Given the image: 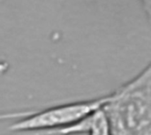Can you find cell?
I'll return each instance as SVG.
<instances>
[{
	"label": "cell",
	"instance_id": "1",
	"mask_svg": "<svg viewBox=\"0 0 151 135\" xmlns=\"http://www.w3.org/2000/svg\"><path fill=\"white\" fill-rule=\"evenodd\" d=\"M111 135L151 134V65L108 95L103 105Z\"/></svg>",
	"mask_w": 151,
	"mask_h": 135
},
{
	"label": "cell",
	"instance_id": "2",
	"mask_svg": "<svg viewBox=\"0 0 151 135\" xmlns=\"http://www.w3.org/2000/svg\"><path fill=\"white\" fill-rule=\"evenodd\" d=\"M107 98L108 95L90 100L63 103L39 111H32L12 123L9 129L16 132L44 130L48 132L66 127L101 108Z\"/></svg>",
	"mask_w": 151,
	"mask_h": 135
},
{
	"label": "cell",
	"instance_id": "3",
	"mask_svg": "<svg viewBox=\"0 0 151 135\" xmlns=\"http://www.w3.org/2000/svg\"><path fill=\"white\" fill-rule=\"evenodd\" d=\"M49 134H88L91 135H109L110 126L103 106L87 115L78 122L66 127L48 131Z\"/></svg>",
	"mask_w": 151,
	"mask_h": 135
},
{
	"label": "cell",
	"instance_id": "4",
	"mask_svg": "<svg viewBox=\"0 0 151 135\" xmlns=\"http://www.w3.org/2000/svg\"><path fill=\"white\" fill-rule=\"evenodd\" d=\"M143 10L147 15V18L149 19V20L150 19V13H151V0H140Z\"/></svg>",
	"mask_w": 151,
	"mask_h": 135
},
{
	"label": "cell",
	"instance_id": "5",
	"mask_svg": "<svg viewBox=\"0 0 151 135\" xmlns=\"http://www.w3.org/2000/svg\"><path fill=\"white\" fill-rule=\"evenodd\" d=\"M1 1H2V0H0V2H1Z\"/></svg>",
	"mask_w": 151,
	"mask_h": 135
}]
</instances>
